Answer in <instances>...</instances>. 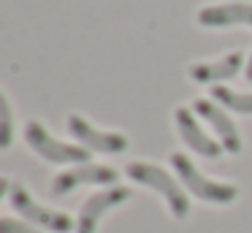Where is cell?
<instances>
[{"label":"cell","instance_id":"1","mask_svg":"<svg viewBox=\"0 0 252 233\" xmlns=\"http://www.w3.org/2000/svg\"><path fill=\"white\" fill-rule=\"evenodd\" d=\"M127 176L138 184H147V187L158 190L165 200H168V209L176 220H185L190 214V200L182 193L179 182H176L171 173H165L160 166H152V163H127Z\"/></svg>","mask_w":252,"mask_h":233},{"label":"cell","instance_id":"2","mask_svg":"<svg viewBox=\"0 0 252 233\" xmlns=\"http://www.w3.org/2000/svg\"><path fill=\"white\" fill-rule=\"evenodd\" d=\"M171 166H174L176 173H179L182 184H185L192 195H198L201 200H206V203L225 206V203H233L236 195H239V187H236V184L214 182V179H206L203 173H198V168L190 163V157L182 155V152H174V155H171Z\"/></svg>","mask_w":252,"mask_h":233},{"label":"cell","instance_id":"3","mask_svg":"<svg viewBox=\"0 0 252 233\" xmlns=\"http://www.w3.org/2000/svg\"><path fill=\"white\" fill-rule=\"evenodd\" d=\"M25 141H28L30 149L38 152V155L49 163H79V166H84V163L90 160L87 146H76V144H65V141L52 138L41 122L25 125Z\"/></svg>","mask_w":252,"mask_h":233},{"label":"cell","instance_id":"4","mask_svg":"<svg viewBox=\"0 0 252 233\" xmlns=\"http://www.w3.org/2000/svg\"><path fill=\"white\" fill-rule=\"evenodd\" d=\"M8 200H11V206H14V211H17V214L28 217L30 225L46 228V231H52V233H71L73 231V217H68L65 211L44 209L41 203H35L33 195H30L22 184H17V182L11 184Z\"/></svg>","mask_w":252,"mask_h":233},{"label":"cell","instance_id":"5","mask_svg":"<svg viewBox=\"0 0 252 233\" xmlns=\"http://www.w3.org/2000/svg\"><path fill=\"white\" fill-rule=\"evenodd\" d=\"M117 182V171L109 166H76V168H68V171L57 173L52 179V187L49 193L55 198H63V195L73 193L76 187H84V184H114Z\"/></svg>","mask_w":252,"mask_h":233},{"label":"cell","instance_id":"6","mask_svg":"<svg viewBox=\"0 0 252 233\" xmlns=\"http://www.w3.org/2000/svg\"><path fill=\"white\" fill-rule=\"evenodd\" d=\"M68 133L76 141H82V146L95 152H103V155H120V152L127 149V138L122 133H109V130H98L87 122L79 114H71L68 117Z\"/></svg>","mask_w":252,"mask_h":233},{"label":"cell","instance_id":"7","mask_svg":"<svg viewBox=\"0 0 252 233\" xmlns=\"http://www.w3.org/2000/svg\"><path fill=\"white\" fill-rule=\"evenodd\" d=\"M130 198V190L127 187H111V190H103V193H95L93 198L84 200L82 211L76 217V233H95L98 231V222L100 217L106 214L109 209L125 203Z\"/></svg>","mask_w":252,"mask_h":233},{"label":"cell","instance_id":"8","mask_svg":"<svg viewBox=\"0 0 252 233\" xmlns=\"http://www.w3.org/2000/svg\"><path fill=\"white\" fill-rule=\"evenodd\" d=\"M174 119H176V128H179L182 141H185V144L190 146L192 152L209 157V160H214V157L222 155V144H217L214 138H209V135L203 133L201 125L195 122V117H192L190 108H185V106L176 108V111H174Z\"/></svg>","mask_w":252,"mask_h":233},{"label":"cell","instance_id":"9","mask_svg":"<svg viewBox=\"0 0 252 233\" xmlns=\"http://www.w3.org/2000/svg\"><path fill=\"white\" fill-rule=\"evenodd\" d=\"M192 108H195V111L201 114V117L206 119V122L212 125L214 130H217L222 149H225V152H230V155H239V152H241V135H239V130H236L233 119L225 117L222 108L214 106L212 100H203V98H198Z\"/></svg>","mask_w":252,"mask_h":233},{"label":"cell","instance_id":"10","mask_svg":"<svg viewBox=\"0 0 252 233\" xmlns=\"http://www.w3.org/2000/svg\"><path fill=\"white\" fill-rule=\"evenodd\" d=\"M198 22L203 27H233V25H250L252 27V3L209 5V8L198 11Z\"/></svg>","mask_w":252,"mask_h":233},{"label":"cell","instance_id":"11","mask_svg":"<svg viewBox=\"0 0 252 233\" xmlns=\"http://www.w3.org/2000/svg\"><path fill=\"white\" fill-rule=\"evenodd\" d=\"M244 65V54L241 52H230L222 60H214V63H195L190 65V79L201 81V84H212V81H225L233 79L236 73Z\"/></svg>","mask_w":252,"mask_h":233},{"label":"cell","instance_id":"12","mask_svg":"<svg viewBox=\"0 0 252 233\" xmlns=\"http://www.w3.org/2000/svg\"><path fill=\"white\" fill-rule=\"evenodd\" d=\"M212 98L217 103H222L225 108L239 114H252V92H236L228 87H212Z\"/></svg>","mask_w":252,"mask_h":233},{"label":"cell","instance_id":"13","mask_svg":"<svg viewBox=\"0 0 252 233\" xmlns=\"http://www.w3.org/2000/svg\"><path fill=\"white\" fill-rule=\"evenodd\" d=\"M14 141V117H11V106L8 98L0 92V149H8Z\"/></svg>","mask_w":252,"mask_h":233},{"label":"cell","instance_id":"14","mask_svg":"<svg viewBox=\"0 0 252 233\" xmlns=\"http://www.w3.org/2000/svg\"><path fill=\"white\" fill-rule=\"evenodd\" d=\"M0 233H41L35 225L22 220H11V217H0Z\"/></svg>","mask_w":252,"mask_h":233},{"label":"cell","instance_id":"15","mask_svg":"<svg viewBox=\"0 0 252 233\" xmlns=\"http://www.w3.org/2000/svg\"><path fill=\"white\" fill-rule=\"evenodd\" d=\"M8 193H11V182H8L6 176H0V200L6 198Z\"/></svg>","mask_w":252,"mask_h":233},{"label":"cell","instance_id":"16","mask_svg":"<svg viewBox=\"0 0 252 233\" xmlns=\"http://www.w3.org/2000/svg\"><path fill=\"white\" fill-rule=\"evenodd\" d=\"M247 81H252V57H250V63H247Z\"/></svg>","mask_w":252,"mask_h":233}]
</instances>
